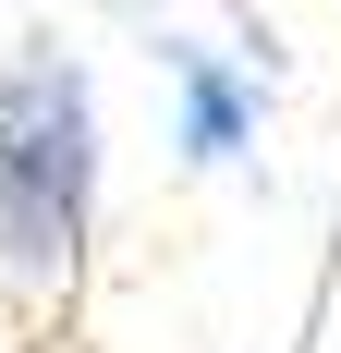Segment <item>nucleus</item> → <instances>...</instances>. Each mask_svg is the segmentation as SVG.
Returning a JSON list of instances; mask_svg holds the SVG:
<instances>
[{"label": "nucleus", "instance_id": "nucleus-1", "mask_svg": "<svg viewBox=\"0 0 341 353\" xmlns=\"http://www.w3.org/2000/svg\"><path fill=\"white\" fill-rule=\"evenodd\" d=\"M98 208V98L61 49H25L0 73V281H73Z\"/></svg>", "mask_w": 341, "mask_h": 353}, {"label": "nucleus", "instance_id": "nucleus-2", "mask_svg": "<svg viewBox=\"0 0 341 353\" xmlns=\"http://www.w3.org/2000/svg\"><path fill=\"white\" fill-rule=\"evenodd\" d=\"M170 73V146H183V171H220L256 146V85H244L220 49H159Z\"/></svg>", "mask_w": 341, "mask_h": 353}]
</instances>
